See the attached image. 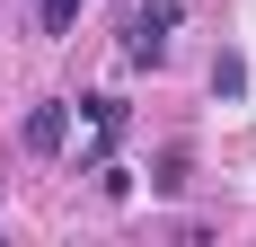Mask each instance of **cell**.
<instances>
[{
    "label": "cell",
    "instance_id": "4",
    "mask_svg": "<svg viewBox=\"0 0 256 247\" xmlns=\"http://www.w3.org/2000/svg\"><path fill=\"white\" fill-rule=\"evenodd\" d=\"M71 18H80V0H44V36H71Z\"/></svg>",
    "mask_w": 256,
    "mask_h": 247
},
{
    "label": "cell",
    "instance_id": "3",
    "mask_svg": "<svg viewBox=\"0 0 256 247\" xmlns=\"http://www.w3.org/2000/svg\"><path fill=\"white\" fill-rule=\"evenodd\" d=\"M88 142H98V150L124 142V98H88Z\"/></svg>",
    "mask_w": 256,
    "mask_h": 247
},
{
    "label": "cell",
    "instance_id": "1",
    "mask_svg": "<svg viewBox=\"0 0 256 247\" xmlns=\"http://www.w3.org/2000/svg\"><path fill=\"white\" fill-rule=\"evenodd\" d=\"M168 26H177V0H142L124 26V62H159L168 53Z\"/></svg>",
    "mask_w": 256,
    "mask_h": 247
},
{
    "label": "cell",
    "instance_id": "2",
    "mask_svg": "<svg viewBox=\"0 0 256 247\" xmlns=\"http://www.w3.org/2000/svg\"><path fill=\"white\" fill-rule=\"evenodd\" d=\"M62 142H71V106H62V98H44L36 115H26V150H36V159H53Z\"/></svg>",
    "mask_w": 256,
    "mask_h": 247
}]
</instances>
